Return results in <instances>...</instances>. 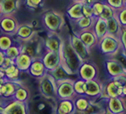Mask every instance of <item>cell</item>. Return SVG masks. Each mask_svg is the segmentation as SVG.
<instances>
[{"mask_svg": "<svg viewBox=\"0 0 126 114\" xmlns=\"http://www.w3.org/2000/svg\"><path fill=\"white\" fill-rule=\"evenodd\" d=\"M58 100L48 98L40 93L31 95L26 103V114H56Z\"/></svg>", "mask_w": 126, "mask_h": 114, "instance_id": "obj_1", "label": "cell"}, {"mask_svg": "<svg viewBox=\"0 0 126 114\" xmlns=\"http://www.w3.org/2000/svg\"><path fill=\"white\" fill-rule=\"evenodd\" d=\"M60 55L61 64L71 75L77 77L78 69L81 65L82 61L73 49L70 42H69V35L65 38L62 39Z\"/></svg>", "mask_w": 126, "mask_h": 114, "instance_id": "obj_2", "label": "cell"}, {"mask_svg": "<svg viewBox=\"0 0 126 114\" xmlns=\"http://www.w3.org/2000/svg\"><path fill=\"white\" fill-rule=\"evenodd\" d=\"M125 75L116 78H109L103 82L101 99L121 98L125 99Z\"/></svg>", "mask_w": 126, "mask_h": 114, "instance_id": "obj_3", "label": "cell"}, {"mask_svg": "<svg viewBox=\"0 0 126 114\" xmlns=\"http://www.w3.org/2000/svg\"><path fill=\"white\" fill-rule=\"evenodd\" d=\"M40 22L47 33H59L65 26V18L63 15L53 10L43 12Z\"/></svg>", "mask_w": 126, "mask_h": 114, "instance_id": "obj_4", "label": "cell"}, {"mask_svg": "<svg viewBox=\"0 0 126 114\" xmlns=\"http://www.w3.org/2000/svg\"><path fill=\"white\" fill-rule=\"evenodd\" d=\"M97 46L99 52L106 58H113L118 54L120 50L122 51L118 38L109 34H106L103 38L100 40Z\"/></svg>", "mask_w": 126, "mask_h": 114, "instance_id": "obj_5", "label": "cell"}, {"mask_svg": "<svg viewBox=\"0 0 126 114\" xmlns=\"http://www.w3.org/2000/svg\"><path fill=\"white\" fill-rule=\"evenodd\" d=\"M37 81L38 93L48 98L58 100L57 92H56V89H57L56 81L48 73H46L44 76L38 79Z\"/></svg>", "mask_w": 126, "mask_h": 114, "instance_id": "obj_6", "label": "cell"}, {"mask_svg": "<svg viewBox=\"0 0 126 114\" xmlns=\"http://www.w3.org/2000/svg\"><path fill=\"white\" fill-rule=\"evenodd\" d=\"M1 114H26V103L18 101L12 98L0 99Z\"/></svg>", "mask_w": 126, "mask_h": 114, "instance_id": "obj_7", "label": "cell"}, {"mask_svg": "<svg viewBox=\"0 0 126 114\" xmlns=\"http://www.w3.org/2000/svg\"><path fill=\"white\" fill-rule=\"evenodd\" d=\"M78 78L83 81L99 79V69L97 64L91 59L83 62L78 69Z\"/></svg>", "mask_w": 126, "mask_h": 114, "instance_id": "obj_8", "label": "cell"}, {"mask_svg": "<svg viewBox=\"0 0 126 114\" xmlns=\"http://www.w3.org/2000/svg\"><path fill=\"white\" fill-rule=\"evenodd\" d=\"M104 68L106 74L109 78H116L120 76L125 75V67L123 63L113 57L106 58L104 62Z\"/></svg>", "mask_w": 126, "mask_h": 114, "instance_id": "obj_9", "label": "cell"}, {"mask_svg": "<svg viewBox=\"0 0 126 114\" xmlns=\"http://www.w3.org/2000/svg\"><path fill=\"white\" fill-rule=\"evenodd\" d=\"M102 87H103V82H101L99 79L85 81L84 96L91 100L92 101H97L101 99Z\"/></svg>", "mask_w": 126, "mask_h": 114, "instance_id": "obj_10", "label": "cell"}, {"mask_svg": "<svg viewBox=\"0 0 126 114\" xmlns=\"http://www.w3.org/2000/svg\"><path fill=\"white\" fill-rule=\"evenodd\" d=\"M105 111L111 114H125V99L121 98L100 99Z\"/></svg>", "mask_w": 126, "mask_h": 114, "instance_id": "obj_11", "label": "cell"}, {"mask_svg": "<svg viewBox=\"0 0 126 114\" xmlns=\"http://www.w3.org/2000/svg\"><path fill=\"white\" fill-rule=\"evenodd\" d=\"M74 79H67L64 81L56 82L57 85V99L65 100V99H72L75 96L74 89Z\"/></svg>", "mask_w": 126, "mask_h": 114, "instance_id": "obj_12", "label": "cell"}, {"mask_svg": "<svg viewBox=\"0 0 126 114\" xmlns=\"http://www.w3.org/2000/svg\"><path fill=\"white\" fill-rule=\"evenodd\" d=\"M69 38L73 49L77 53V54L81 58L82 62L91 59V51L85 47V45L81 42L80 38L75 33H73L72 34H69Z\"/></svg>", "mask_w": 126, "mask_h": 114, "instance_id": "obj_13", "label": "cell"}, {"mask_svg": "<svg viewBox=\"0 0 126 114\" xmlns=\"http://www.w3.org/2000/svg\"><path fill=\"white\" fill-rule=\"evenodd\" d=\"M19 23L15 15H2L0 17V33L11 35L15 33Z\"/></svg>", "mask_w": 126, "mask_h": 114, "instance_id": "obj_14", "label": "cell"}, {"mask_svg": "<svg viewBox=\"0 0 126 114\" xmlns=\"http://www.w3.org/2000/svg\"><path fill=\"white\" fill-rule=\"evenodd\" d=\"M40 58L47 72L53 70L61 64L60 52L45 50Z\"/></svg>", "mask_w": 126, "mask_h": 114, "instance_id": "obj_15", "label": "cell"}, {"mask_svg": "<svg viewBox=\"0 0 126 114\" xmlns=\"http://www.w3.org/2000/svg\"><path fill=\"white\" fill-rule=\"evenodd\" d=\"M36 33H38V31L32 28L29 23H26V24H19L12 37L16 42H23L33 38Z\"/></svg>", "mask_w": 126, "mask_h": 114, "instance_id": "obj_16", "label": "cell"}, {"mask_svg": "<svg viewBox=\"0 0 126 114\" xmlns=\"http://www.w3.org/2000/svg\"><path fill=\"white\" fill-rule=\"evenodd\" d=\"M62 38L59 33H47L45 38H42L43 46L45 50L54 52H60Z\"/></svg>", "mask_w": 126, "mask_h": 114, "instance_id": "obj_17", "label": "cell"}, {"mask_svg": "<svg viewBox=\"0 0 126 114\" xmlns=\"http://www.w3.org/2000/svg\"><path fill=\"white\" fill-rule=\"evenodd\" d=\"M75 34L80 38L81 42L85 45V47L90 50V51L97 46L98 40L94 33V32L92 31V30L83 31L75 33Z\"/></svg>", "mask_w": 126, "mask_h": 114, "instance_id": "obj_18", "label": "cell"}, {"mask_svg": "<svg viewBox=\"0 0 126 114\" xmlns=\"http://www.w3.org/2000/svg\"><path fill=\"white\" fill-rule=\"evenodd\" d=\"M26 73L32 78L38 80L42 78V76H44L47 73V71H46L41 58H35L32 61Z\"/></svg>", "mask_w": 126, "mask_h": 114, "instance_id": "obj_19", "label": "cell"}, {"mask_svg": "<svg viewBox=\"0 0 126 114\" xmlns=\"http://www.w3.org/2000/svg\"><path fill=\"white\" fill-rule=\"evenodd\" d=\"M21 0H0L2 15H15L20 6Z\"/></svg>", "mask_w": 126, "mask_h": 114, "instance_id": "obj_20", "label": "cell"}, {"mask_svg": "<svg viewBox=\"0 0 126 114\" xmlns=\"http://www.w3.org/2000/svg\"><path fill=\"white\" fill-rule=\"evenodd\" d=\"M94 18H88V17H82L76 21L71 22L73 33H77L78 32L87 31V30H91L94 23Z\"/></svg>", "mask_w": 126, "mask_h": 114, "instance_id": "obj_21", "label": "cell"}, {"mask_svg": "<svg viewBox=\"0 0 126 114\" xmlns=\"http://www.w3.org/2000/svg\"><path fill=\"white\" fill-rule=\"evenodd\" d=\"M91 30L99 42L107 34V26L105 20L101 18H94Z\"/></svg>", "mask_w": 126, "mask_h": 114, "instance_id": "obj_22", "label": "cell"}, {"mask_svg": "<svg viewBox=\"0 0 126 114\" xmlns=\"http://www.w3.org/2000/svg\"><path fill=\"white\" fill-rule=\"evenodd\" d=\"M72 100L74 105L75 114H81L84 113L89 104L92 102L91 100H89L84 95H75L72 98Z\"/></svg>", "mask_w": 126, "mask_h": 114, "instance_id": "obj_23", "label": "cell"}, {"mask_svg": "<svg viewBox=\"0 0 126 114\" xmlns=\"http://www.w3.org/2000/svg\"><path fill=\"white\" fill-rule=\"evenodd\" d=\"M47 73L54 78V80L56 82L64 81V80H67V79H74L73 78L74 76L71 75L62 64H60L58 67H56L55 69L50 70V71H49Z\"/></svg>", "mask_w": 126, "mask_h": 114, "instance_id": "obj_24", "label": "cell"}, {"mask_svg": "<svg viewBox=\"0 0 126 114\" xmlns=\"http://www.w3.org/2000/svg\"><path fill=\"white\" fill-rule=\"evenodd\" d=\"M56 114H75V109L72 99L58 100Z\"/></svg>", "mask_w": 126, "mask_h": 114, "instance_id": "obj_25", "label": "cell"}, {"mask_svg": "<svg viewBox=\"0 0 126 114\" xmlns=\"http://www.w3.org/2000/svg\"><path fill=\"white\" fill-rule=\"evenodd\" d=\"M31 93L29 88L24 84H22V82H21L16 89L14 95L12 97V99L20 102L26 103L29 98H31Z\"/></svg>", "mask_w": 126, "mask_h": 114, "instance_id": "obj_26", "label": "cell"}, {"mask_svg": "<svg viewBox=\"0 0 126 114\" xmlns=\"http://www.w3.org/2000/svg\"><path fill=\"white\" fill-rule=\"evenodd\" d=\"M82 5L83 2H73L71 6L66 11V16L70 20V22L76 21L79 18H82Z\"/></svg>", "mask_w": 126, "mask_h": 114, "instance_id": "obj_27", "label": "cell"}, {"mask_svg": "<svg viewBox=\"0 0 126 114\" xmlns=\"http://www.w3.org/2000/svg\"><path fill=\"white\" fill-rule=\"evenodd\" d=\"M33 59L26 53H21L14 61L15 66L21 73H26L31 65Z\"/></svg>", "mask_w": 126, "mask_h": 114, "instance_id": "obj_28", "label": "cell"}, {"mask_svg": "<svg viewBox=\"0 0 126 114\" xmlns=\"http://www.w3.org/2000/svg\"><path fill=\"white\" fill-rule=\"evenodd\" d=\"M105 22L106 26H107V34L118 38L122 29L124 27H121L120 23L118 22L115 17H112V18L108 20H105Z\"/></svg>", "mask_w": 126, "mask_h": 114, "instance_id": "obj_29", "label": "cell"}, {"mask_svg": "<svg viewBox=\"0 0 126 114\" xmlns=\"http://www.w3.org/2000/svg\"><path fill=\"white\" fill-rule=\"evenodd\" d=\"M6 58L11 59L12 61H15L16 58L21 53V45L18 42H15L11 47H9L4 52Z\"/></svg>", "mask_w": 126, "mask_h": 114, "instance_id": "obj_30", "label": "cell"}, {"mask_svg": "<svg viewBox=\"0 0 126 114\" xmlns=\"http://www.w3.org/2000/svg\"><path fill=\"white\" fill-rule=\"evenodd\" d=\"M16 41L11 35L0 33V50L5 52L9 47L14 44Z\"/></svg>", "mask_w": 126, "mask_h": 114, "instance_id": "obj_31", "label": "cell"}, {"mask_svg": "<svg viewBox=\"0 0 126 114\" xmlns=\"http://www.w3.org/2000/svg\"><path fill=\"white\" fill-rule=\"evenodd\" d=\"M114 17L117 20L118 22L120 23L121 27L125 28L126 26V11H125V6L122 7L119 10L115 11Z\"/></svg>", "mask_w": 126, "mask_h": 114, "instance_id": "obj_32", "label": "cell"}, {"mask_svg": "<svg viewBox=\"0 0 126 114\" xmlns=\"http://www.w3.org/2000/svg\"><path fill=\"white\" fill-rule=\"evenodd\" d=\"M114 14H115V11L112 8H111L110 6H108L107 4H105L104 2V8L103 11H102L101 15L98 17V18H101L104 20H108L109 18L114 17Z\"/></svg>", "mask_w": 126, "mask_h": 114, "instance_id": "obj_33", "label": "cell"}, {"mask_svg": "<svg viewBox=\"0 0 126 114\" xmlns=\"http://www.w3.org/2000/svg\"><path fill=\"white\" fill-rule=\"evenodd\" d=\"M105 4L110 6L114 11H117L125 6V0H103Z\"/></svg>", "mask_w": 126, "mask_h": 114, "instance_id": "obj_34", "label": "cell"}, {"mask_svg": "<svg viewBox=\"0 0 126 114\" xmlns=\"http://www.w3.org/2000/svg\"><path fill=\"white\" fill-rule=\"evenodd\" d=\"M84 85L85 81L81 79L74 80V89L75 95H84Z\"/></svg>", "mask_w": 126, "mask_h": 114, "instance_id": "obj_35", "label": "cell"}, {"mask_svg": "<svg viewBox=\"0 0 126 114\" xmlns=\"http://www.w3.org/2000/svg\"><path fill=\"white\" fill-rule=\"evenodd\" d=\"M45 0H24L26 6L31 10H36L40 8L43 5Z\"/></svg>", "mask_w": 126, "mask_h": 114, "instance_id": "obj_36", "label": "cell"}, {"mask_svg": "<svg viewBox=\"0 0 126 114\" xmlns=\"http://www.w3.org/2000/svg\"><path fill=\"white\" fill-rule=\"evenodd\" d=\"M82 14L84 17H88V18H94V13H93V9L90 5L83 3L82 5Z\"/></svg>", "mask_w": 126, "mask_h": 114, "instance_id": "obj_37", "label": "cell"}, {"mask_svg": "<svg viewBox=\"0 0 126 114\" xmlns=\"http://www.w3.org/2000/svg\"><path fill=\"white\" fill-rule=\"evenodd\" d=\"M126 31H125V28L122 29V31L120 33V35L118 37V40L120 42V44L121 46V49H122V51L124 53H125V49H126Z\"/></svg>", "mask_w": 126, "mask_h": 114, "instance_id": "obj_38", "label": "cell"}, {"mask_svg": "<svg viewBox=\"0 0 126 114\" xmlns=\"http://www.w3.org/2000/svg\"><path fill=\"white\" fill-rule=\"evenodd\" d=\"M5 58H6V55L4 52L0 50V67H2L3 62L5 61Z\"/></svg>", "mask_w": 126, "mask_h": 114, "instance_id": "obj_39", "label": "cell"}, {"mask_svg": "<svg viewBox=\"0 0 126 114\" xmlns=\"http://www.w3.org/2000/svg\"><path fill=\"white\" fill-rule=\"evenodd\" d=\"M73 2H85L86 0H72Z\"/></svg>", "mask_w": 126, "mask_h": 114, "instance_id": "obj_40", "label": "cell"}, {"mask_svg": "<svg viewBox=\"0 0 126 114\" xmlns=\"http://www.w3.org/2000/svg\"><path fill=\"white\" fill-rule=\"evenodd\" d=\"M102 114H111V113H109V112H107V111H105Z\"/></svg>", "mask_w": 126, "mask_h": 114, "instance_id": "obj_41", "label": "cell"}, {"mask_svg": "<svg viewBox=\"0 0 126 114\" xmlns=\"http://www.w3.org/2000/svg\"><path fill=\"white\" fill-rule=\"evenodd\" d=\"M1 16H2V11H1V7H0V17Z\"/></svg>", "mask_w": 126, "mask_h": 114, "instance_id": "obj_42", "label": "cell"}, {"mask_svg": "<svg viewBox=\"0 0 126 114\" xmlns=\"http://www.w3.org/2000/svg\"><path fill=\"white\" fill-rule=\"evenodd\" d=\"M101 1H103V0H101Z\"/></svg>", "mask_w": 126, "mask_h": 114, "instance_id": "obj_43", "label": "cell"}, {"mask_svg": "<svg viewBox=\"0 0 126 114\" xmlns=\"http://www.w3.org/2000/svg\"><path fill=\"white\" fill-rule=\"evenodd\" d=\"M97 114H99V113H97Z\"/></svg>", "mask_w": 126, "mask_h": 114, "instance_id": "obj_44", "label": "cell"}, {"mask_svg": "<svg viewBox=\"0 0 126 114\" xmlns=\"http://www.w3.org/2000/svg\"><path fill=\"white\" fill-rule=\"evenodd\" d=\"M0 114H1V113H0Z\"/></svg>", "mask_w": 126, "mask_h": 114, "instance_id": "obj_45", "label": "cell"}]
</instances>
